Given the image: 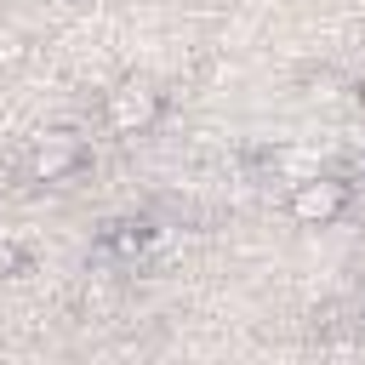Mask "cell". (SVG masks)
I'll list each match as a JSON object with an SVG mask.
<instances>
[{"instance_id":"cell-1","label":"cell","mask_w":365,"mask_h":365,"mask_svg":"<svg viewBox=\"0 0 365 365\" xmlns=\"http://www.w3.org/2000/svg\"><path fill=\"white\" fill-rule=\"evenodd\" d=\"M160 114H165V91L143 74H125L103 91V125L114 137H143V131L160 125Z\"/></svg>"},{"instance_id":"cell-2","label":"cell","mask_w":365,"mask_h":365,"mask_svg":"<svg viewBox=\"0 0 365 365\" xmlns=\"http://www.w3.org/2000/svg\"><path fill=\"white\" fill-rule=\"evenodd\" d=\"M348 205H354V182H348V177H331V171L302 177V182H291V194H285V217H291L297 228H331V222L348 217Z\"/></svg>"},{"instance_id":"cell-3","label":"cell","mask_w":365,"mask_h":365,"mask_svg":"<svg viewBox=\"0 0 365 365\" xmlns=\"http://www.w3.org/2000/svg\"><path fill=\"white\" fill-rule=\"evenodd\" d=\"M86 160H91V148L80 143V131H40L29 160H23V171H29V182L57 188V182H74L86 171Z\"/></svg>"},{"instance_id":"cell-4","label":"cell","mask_w":365,"mask_h":365,"mask_svg":"<svg viewBox=\"0 0 365 365\" xmlns=\"http://www.w3.org/2000/svg\"><path fill=\"white\" fill-rule=\"evenodd\" d=\"M257 160H262L279 182H302V177L319 171V154H314V148H297V143H274V148H262Z\"/></svg>"},{"instance_id":"cell-5","label":"cell","mask_w":365,"mask_h":365,"mask_svg":"<svg viewBox=\"0 0 365 365\" xmlns=\"http://www.w3.org/2000/svg\"><path fill=\"white\" fill-rule=\"evenodd\" d=\"M154 240H160V228H154L148 217H120V222L103 228V251H114V257H137V251H148Z\"/></svg>"},{"instance_id":"cell-6","label":"cell","mask_w":365,"mask_h":365,"mask_svg":"<svg viewBox=\"0 0 365 365\" xmlns=\"http://www.w3.org/2000/svg\"><path fill=\"white\" fill-rule=\"evenodd\" d=\"M23 57H29V34H23L17 23H6V17H0V68H17Z\"/></svg>"},{"instance_id":"cell-7","label":"cell","mask_w":365,"mask_h":365,"mask_svg":"<svg viewBox=\"0 0 365 365\" xmlns=\"http://www.w3.org/2000/svg\"><path fill=\"white\" fill-rule=\"evenodd\" d=\"M17 274H29V251L11 234H0V279H17Z\"/></svg>"},{"instance_id":"cell-8","label":"cell","mask_w":365,"mask_h":365,"mask_svg":"<svg viewBox=\"0 0 365 365\" xmlns=\"http://www.w3.org/2000/svg\"><path fill=\"white\" fill-rule=\"evenodd\" d=\"M359 114H365V86H359Z\"/></svg>"}]
</instances>
